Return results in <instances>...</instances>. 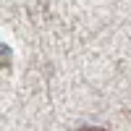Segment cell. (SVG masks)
Wrapping results in <instances>:
<instances>
[{
    "label": "cell",
    "instance_id": "1",
    "mask_svg": "<svg viewBox=\"0 0 131 131\" xmlns=\"http://www.w3.org/2000/svg\"><path fill=\"white\" fill-rule=\"evenodd\" d=\"M8 66H10V47L0 45V68H8Z\"/></svg>",
    "mask_w": 131,
    "mask_h": 131
},
{
    "label": "cell",
    "instance_id": "2",
    "mask_svg": "<svg viewBox=\"0 0 131 131\" xmlns=\"http://www.w3.org/2000/svg\"><path fill=\"white\" fill-rule=\"evenodd\" d=\"M79 131H105V128H100V126H84V128H79Z\"/></svg>",
    "mask_w": 131,
    "mask_h": 131
}]
</instances>
